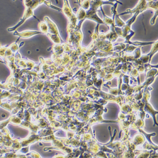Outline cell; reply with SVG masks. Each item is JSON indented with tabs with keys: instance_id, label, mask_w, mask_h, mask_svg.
<instances>
[{
	"instance_id": "obj_1",
	"label": "cell",
	"mask_w": 158,
	"mask_h": 158,
	"mask_svg": "<svg viewBox=\"0 0 158 158\" xmlns=\"http://www.w3.org/2000/svg\"><path fill=\"white\" fill-rule=\"evenodd\" d=\"M28 52V53L29 54H30V53H31V52L30 51H28V52Z\"/></svg>"
},
{
	"instance_id": "obj_2",
	"label": "cell",
	"mask_w": 158,
	"mask_h": 158,
	"mask_svg": "<svg viewBox=\"0 0 158 158\" xmlns=\"http://www.w3.org/2000/svg\"><path fill=\"white\" fill-rule=\"evenodd\" d=\"M39 49H37V51H39Z\"/></svg>"
}]
</instances>
